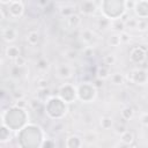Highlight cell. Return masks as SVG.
<instances>
[{"label": "cell", "mask_w": 148, "mask_h": 148, "mask_svg": "<svg viewBox=\"0 0 148 148\" xmlns=\"http://www.w3.org/2000/svg\"><path fill=\"white\" fill-rule=\"evenodd\" d=\"M67 111L66 103L58 97H50L45 104V112L52 119H60Z\"/></svg>", "instance_id": "1"}, {"label": "cell", "mask_w": 148, "mask_h": 148, "mask_svg": "<svg viewBox=\"0 0 148 148\" xmlns=\"http://www.w3.org/2000/svg\"><path fill=\"white\" fill-rule=\"evenodd\" d=\"M77 97L79 99L89 103L96 97V88L94 84H90L88 82L79 86L77 88Z\"/></svg>", "instance_id": "2"}, {"label": "cell", "mask_w": 148, "mask_h": 148, "mask_svg": "<svg viewBox=\"0 0 148 148\" xmlns=\"http://www.w3.org/2000/svg\"><path fill=\"white\" fill-rule=\"evenodd\" d=\"M59 98H61L65 103H72L77 97V90L71 84H64L58 90Z\"/></svg>", "instance_id": "3"}, {"label": "cell", "mask_w": 148, "mask_h": 148, "mask_svg": "<svg viewBox=\"0 0 148 148\" xmlns=\"http://www.w3.org/2000/svg\"><path fill=\"white\" fill-rule=\"evenodd\" d=\"M148 57V52L146 47L142 46H135L130 52V59L134 64H142Z\"/></svg>", "instance_id": "4"}, {"label": "cell", "mask_w": 148, "mask_h": 148, "mask_svg": "<svg viewBox=\"0 0 148 148\" xmlns=\"http://www.w3.org/2000/svg\"><path fill=\"white\" fill-rule=\"evenodd\" d=\"M7 13L9 17L17 18L21 17L24 13V3L22 1H12L10 5L7 7Z\"/></svg>", "instance_id": "5"}, {"label": "cell", "mask_w": 148, "mask_h": 148, "mask_svg": "<svg viewBox=\"0 0 148 148\" xmlns=\"http://www.w3.org/2000/svg\"><path fill=\"white\" fill-rule=\"evenodd\" d=\"M131 81L135 84H145L148 81V72L143 68H135L131 72Z\"/></svg>", "instance_id": "6"}, {"label": "cell", "mask_w": 148, "mask_h": 148, "mask_svg": "<svg viewBox=\"0 0 148 148\" xmlns=\"http://www.w3.org/2000/svg\"><path fill=\"white\" fill-rule=\"evenodd\" d=\"M80 8V12L83 14V15H94L96 9H97V6H96V2L95 1H82L79 6Z\"/></svg>", "instance_id": "7"}, {"label": "cell", "mask_w": 148, "mask_h": 148, "mask_svg": "<svg viewBox=\"0 0 148 148\" xmlns=\"http://www.w3.org/2000/svg\"><path fill=\"white\" fill-rule=\"evenodd\" d=\"M134 12L136 16L142 20H146L148 17V1H136Z\"/></svg>", "instance_id": "8"}, {"label": "cell", "mask_w": 148, "mask_h": 148, "mask_svg": "<svg viewBox=\"0 0 148 148\" xmlns=\"http://www.w3.org/2000/svg\"><path fill=\"white\" fill-rule=\"evenodd\" d=\"M1 35H2V39L5 42H8V43H12L16 39L17 37V30L13 27H7V28H3L2 31H1Z\"/></svg>", "instance_id": "9"}, {"label": "cell", "mask_w": 148, "mask_h": 148, "mask_svg": "<svg viewBox=\"0 0 148 148\" xmlns=\"http://www.w3.org/2000/svg\"><path fill=\"white\" fill-rule=\"evenodd\" d=\"M82 145H83V139L80 138L79 135H69L65 141L66 148H81Z\"/></svg>", "instance_id": "10"}, {"label": "cell", "mask_w": 148, "mask_h": 148, "mask_svg": "<svg viewBox=\"0 0 148 148\" xmlns=\"http://www.w3.org/2000/svg\"><path fill=\"white\" fill-rule=\"evenodd\" d=\"M57 75L60 79H69L73 75V68L69 65H60L57 68Z\"/></svg>", "instance_id": "11"}, {"label": "cell", "mask_w": 148, "mask_h": 148, "mask_svg": "<svg viewBox=\"0 0 148 148\" xmlns=\"http://www.w3.org/2000/svg\"><path fill=\"white\" fill-rule=\"evenodd\" d=\"M66 22H67V24H68L69 28H72V29H76V28L80 27L82 20H81V17H80V15L75 13V14L71 15L69 17H67V18H66Z\"/></svg>", "instance_id": "12"}, {"label": "cell", "mask_w": 148, "mask_h": 148, "mask_svg": "<svg viewBox=\"0 0 148 148\" xmlns=\"http://www.w3.org/2000/svg\"><path fill=\"white\" fill-rule=\"evenodd\" d=\"M6 54H7V57H8L9 59L15 60V59H17V58L21 56L20 47L16 46V45H10V46H8V47L6 49Z\"/></svg>", "instance_id": "13"}, {"label": "cell", "mask_w": 148, "mask_h": 148, "mask_svg": "<svg viewBox=\"0 0 148 148\" xmlns=\"http://www.w3.org/2000/svg\"><path fill=\"white\" fill-rule=\"evenodd\" d=\"M39 38H40V36H39L38 31H35V30L29 31L28 35H27V42H28L30 45H32V46H35V45L38 44Z\"/></svg>", "instance_id": "14"}, {"label": "cell", "mask_w": 148, "mask_h": 148, "mask_svg": "<svg viewBox=\"0 0 148 148\" xmlns=\"http://www.w3.org/2000/svg\"><path fill=\"white\" fill-rule=\"evenodd\" d=\"M0 141L1 143H6L8 141H10V130L5 126L1 125V130H0Z\"/></svg>", "instance_id": "15"}, {"label": "cell", "mask_w": 148, "mask_h": 148, "mask_svg": "<svg viewBox=\"0 0 148 148\" xmlns=\"http://www.w3.org/2000/svg\"><path fill=\"white\" fill-rule=\"evenodd\" d=\"M120 141L123 143H125V145H130L131 146L133 143V141H134V134H133V132L126 131L125 133H123L120 135Z\"/></svg>", "instance_id": "16"}, {"label": "cell", "mask_w": 148, "mask_h": 148, "mask_svg": "<svg viewBox=\"0 0 148 148\" xmlns=\"http://www.w3.org/2000/svg\"><path fill=\"white\" fill-rule=\"evenodd\" d=\"M111 27H112V29H113L116 32H119V34L124 32V31H125V28H126L125 22H124L123 20L112 21V22H111Z\"/></svg>", "instance_id": "17"}, {"label": "cell", "mask_w": 148, "mask_h": 148, "mask_svg": "<svg viewBox=\"0 0 148 148\" xmlns=\"http://www.w3.org/2000/svg\"><path fill=\"white\" fill-rule=\"evenodd\" d=\"M38 94H37V99L42 101V102H47L50 98V94H51V90L49 88H44V89H38Z\"/></svg>", "instance_id": "18"}, {"label": "cell", "mask_w": 148, "mask_h": 148, "mask_svg": "<svg viewBox=\"0 0 148 148\" xmlns=\"http://www.w3.org/2000/svg\"><path fill=\"white\" fill-rule=\"evenodd\" d=\"M110 76V72H109V68L108 66H99L97 68V77L101 79V80H105Z\"/></svg>", "instance_id": "19"}, {"label": "cell", "mask_w": 148, "mask_h": 148, "mask_svg": "<svg viewBox=\"0 0 148 148\" xmlns=\"http://www.w3.org/2000/svg\"><path fill=\"white\" fill-rule=\"evenodd\" d=\"M60 14L67 18V17H69L71 15L75 14V7H74V6H64V7L60 9Z\"/></svg>", "instance_id": "20"}, {"label": "cell", "mask_w": 148, "mask_h": 148, "mask_svg": "<svg viewBox=\"0 0 148 148\" xmlns=\"http://www.w3.org/2000/svg\"><path fill=\"white\" fill-rule=\"evenodd\" d=\"M133 116H134V111H133V109L131 106H126V108L123 109V111H121V118L124 120H130V119L133 118Z\"/></svg>", "instance_id": "21"}, {"label": "cell", "mask_w": 148, "mask_h": 148, "mask_svg": "<svg viewBox=\"0 0 148 148\" xmlns=\"http://www.w3.org/2000/svg\"><path fill=\"white\" fill-rule=\"evenodd\" d=\"M110 80H111V82H112L113 84H123L124 81H125V77H124V75L120 74V73H114V74H112V75L110 76Z\"/></svg>", "instance_id": "22"}, {"label": "cell", "mask_w": 148, "mask_h": 148, "mask_svg": "<svg viewBox=\"0 0 148 148\" xmlns=\"http://www.w3.org/2000/svg\"><path fill=\"white\" fill-rule=\"evenodd\" d=\"M99 124H101L102 128H104V130H109V128H111L113 121H112V118H111V117H106V116H105V117H102V118H101Z\"/></svg>", "instance_id": "23"}, {"label": "cell", "mask_w": 148, "mask_h": 148, "mask_svg": "<svg viewBox=\"0 0 148 148\" xmlns=\"http://www.w3.org/2000/svg\"><path fill=\"white\" fill-rule=\"evenodd\" d=\"M81 36H82V40L86 42V43H90V42H92V39H94V34H92V31L89 30V29L83 30V32H82Z\"/></svg>", "instance_id": "24"}, {"label": "cell", "mask_w": 148, "mask_h": 148, "mask_svg": "<svg viewBox=\"0 0 148 148\" xmlns=\"http://www.w3.org/2000/svg\"><path fill=\"white\" fill-rule=\"evenodd\" d=\"M121 43L120 40V35L119 34H114V35H111L109 37V44L111 46H119Z\"/></svg>", "instance_id": "25"}, {"label": "cell", "mask_w": 148, "mask_h": 148, "mask_svg": "<svg viewBox=\"0 0 148 148\" xmlns=\"http://www.w3.org/2000/svg\"><path fill=\"white\" fill-rule=\"evenodd\" d=\"M29 105L37 112V111H40L43 108H44V105H43V102L42 101H39V99H31L30 101V103H29Z\"/></svg>", "instance_id": "26"}, {"label": "cell", "mask_w": 148, "mask_h": 148, "mask_svg": "<svg viewBox=\"0 0 148 148\" xmlns=\"http://www.w3.org/2000/svg\"><path fill=\"white\" fill-rule=\"evenodd\" d=\"M109 25H111V21L109 20V18H106V17H101L99 20H98V27H99V29H106Z\"/></svg>", "instance_id": "27"}, {"label": "cell", "mask_w": 148, "mask_h": 148, "mask_svg": "<svg viewBox=\"0 0 148 148\" xmlns=\"http://www.w3.org/2000/svg\"><path fill=\"white\" fill-rule=\"evenodd\" d=\"M136 29L140 31H145L148 29V22L147 20H142V18H138V24H136Z\"/></svg>", "instance_id": "28"}, {"label": "cell", "mask_w": 148, "mask_h": 148, "mask_svg": "<svg viewBox=\"0 0 148 148\" xmlns=\"http://www.w3.org/2000/svg\"><path fill=\"white\" fill-rule=\"evenodd\" d=\"M49 66L50 65H49V61L46 59H40L37 62V68L39 71H47L49 69Z\"/></svg>", "instance_id": "29"}, {"label": "cell", "mask_w": 148, "mask_h": 148, "mask_svg": "<svg viewBox=\"0 0 148 148\" xmlns=\"http://www.w3.org/2000/svg\"><path fill=\"white\" fill-rule=\"evenodd\" d=\"M127 131V128H126V125L124 124V123H118L117 125H116V127H114V132H116V134H118V135H121L123 133H125Z\"/></svg>", "instance_id": "30"}, {"label": "cell", "mask_w": 148, "mask_h": 148, "mask_svg": "<svg viewBox=\"0 0 148 148\" xmlns=\"http://www.w3.org/2000/svg\"><path fill=\"white\" fill-rule=\"evenodd\" d=\"M103 61H104L105 66H111V65H113L116 62V57L113 54H108V56H105L103 58Z\"/></svg>", "instance_id": "31"}, {"label": "cell", "mask_w": 148, "mask_h": 148, "mask_svg": "<svg viewBox=\"0 0 148 148\" xmlns=\"http://www.w3.org/2000/svg\"><path fill=\"white\" fill-rule=\"evenodd\" d=\"M66 58L69 59V60H75L77 58V51L74 50V49H71V50H67L66 53H65Z\"/></svg>", "instance_id": "32"}, {"label": "cell", "mask_w": 148, "mask_h": 148, "mask_svg": "<svg viewBox=\"0 0 148 148\" xmlns=\"http://www.w3.org/2000/svg\"><path fill=\"white\" fill-rule=\"evenodd\" d=\"M96 138H97L96 133L89 132V133H86V134H84V136H83V141H86V142H94V141L96 140Z\"/></svg>", "instance_id": "33"}, {"label": "cell", "mask_w": 148, "mask_h": 148, "mask_svg": "<svg viewBox=\"0 0 148 148\" xmlns=\"http://www.w3.org/2000/svg\"><path fill=\"white\" fill-rule=\"evenodd\" d=\"M136 24H138V18H127V21L125 22L126 28H135L136 29Z\"/></svg>", "instance_id": "34"}, {"label": "cell", "mask_w": 148, "mask_h": 148, "mask_svg": "<svg viewBox=\"0 0 148 148\" xmlns=\"http://www.w3.org/2000/svg\"><path fill=\"white\" fill-rule=\"evenodd\" d=\"M40 148H54V141L51 139H46L43 141Z\"/></svg>", "instance_id": "35"}, {"label": "cell", "mask_w": 148, "mask_h": 148, "mask_svg": "<svg viewBox=\"0 0 148 148\" xmlns=\"http://www.w3.org/2000/svg\"><path fill=\"white\" fill-rule=\"evenodd\" d=\"M135 3H136V1H133V0H126V1H124L125 9H126V10H128V9H134Z\"/></svg>", "instance_id": "36"}, {"label": "cell", "mask_w": 148, "mask_h": 148, "mask_svg": "<svg viewBox=\"0 0 148 148\" xmlns=\"http://www.w3.org/2000/svg\"><path fill=\"white\" fill-rule=\"evenodd\" d=\"M14 61H15V66H18V67H23V66L25 65V62H27V59H25L24 57L20 56V57H18L17 59H15Z\"/></svg>", "instance_id": "37"}, {"label": "cell", "mask_w": 148, "mask_h": 148, "mask_svg": "<svg viewBox=\"0 0 148 148\" xmlns=\"http://www.w3.org/2000/svg\"><path fill=\"white\" fill-rule=\"evenodd\" d=\"M120 35V40H121V43H128L130 40H131V36L126 32V31H124V32H121V34H119Z\"/></svg>", "instance_id": "38"}, {"label": "cell", "mask_w": 148, "mask_h": 148, "mask_svg": "<svg viewBox=\"0 0 148 148\" xmlns=\"http://www.w3.org/2000/svg\"><path fill=\"white\" fill-rule=\"evenodd\" d=\"M13 97H14L15 102H16V101H20V99H24V94H23L21 90H18V91L13 92Z\"/></svg>", "instance_id": "39"}, {"label": "cell", "mask_w": 148, "mask_h": 148, "mask_svg": "<svg viewBox=\"0 0 148 148\" xmlns=\"http://www.w3.org/2000/svg\"><path fill=\"white\" fill-rule=\"evenodd\" d=\"M140 123H141L142 125H145V126H148V112L141 114V117H140Z\"/></svg>", "instance_id": "40"}, {"label": "cell", "mask_w": 148, "mask_h": 148, "mask_svg": "<svg viewBox=\"0 0 148 148\" xmlns=\"http://www.w3.org/2000/svg\"><path fill=\"white\" fill-rule=\"evenodd\" d=\"M47 86H49L47 80H39V82H38V89H44V88H47Z\"/></svg>", "instance_id": "41"}, {"label": "cell", "mask_w": 148, "mask_h": 148, "mask_svg": "<svg viewBox=\"0 0 148 148\" xmlns=\"http://www.w3.org/2000/svg\"><path fill=\"white\" fill-rule=\"evenodd\" d=\"M15 106H17V108H21V109H24V108L27 106V102H25L24 99H20V101H16V103H15Z\"/></svg>", "instance_id": "42"}, {"label": "cell", "mask_w": 148, "mask_h": 148, "mask_svg": "<svg viewBox=\"0 0 148 148\" xmlns=\"http://www.w3.org/2000/svg\"><path fill=\"white\" fill-rule=\"evenodd\" d=\"M92 84L95 86V88H102V87H103V80H101V79L96 77V80L94 81V83H92Z\"/></svg>", "instance_id": "43"}, {"label": "cell", "mask_w": 148, "mask_h": 148, "mask_svg": "<svg viewBox=\"0 0 148 148\" xmlns=\"http://www.w3.org/2000/svg\"><path fill=\"white\" fill-rule=\"evenodd\" d=\"M83 53H84V56H87V57H91V56L94 54L92 47H87V49L83 51Z\"/></svg>", "instance_id": "44"}, {"label": "cell", "mask_w": 148, "mask_h": 148, "mask_svg": "<svg viewBox=\"0 0 148 148\" xmlns=\"http://www.w3.org/2000/svg\"><path fill=\"white\" fill-rule=\"evenodd\" d=\"M147 58H148V57H147Z\"/></svg>", "instance_id": "45"}]
</instances>
